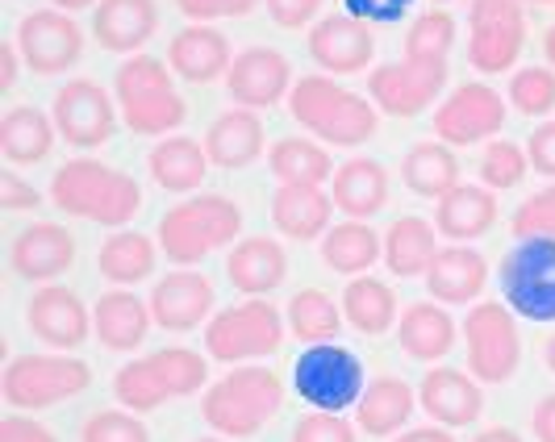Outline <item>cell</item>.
<instances>
[{"label":"cell","mask_w":555,"mask_h":442,"mask_svg":"<svg viewBox=\"0 0 555 442\" xmlns=\"http://www.w3.org/2000/svg\"><path fill=\"white\" fill-rule=\"evenodd\" d=\"M334 218V196L322 184H280V193L272 196V221L284 238H322L331 230Z\"/></svg>","instance_id":"cell-25"},{"label":"cell","mask_w":555,"mask_h":442,"mask_svg":"<svg viewBox=\"0 0 555 442\" xmlns=\"http://www.w3.org/2000/svg\"><path fill=\"white\" fill-rule=\"evenodd\" d=\"M509 230H514V238H555V184L543 188V193L527 196L514 209Z\"/></svg>","instance_id":"cell-46"},{"label":"cell","mask_w":555,"mask_h":442,"mask_svg":"<svg viewBox=\"0 0 555 442\" xmlns=\"http://www.w3.org/2000/svg\"><path fill=\"white\" fill-rule=\"evenodd\" d=\"M17 51L29 72L38 76H63L83 55V34L63 9H34L17 26Z\"/></svg>","instance_id":"cell-14"},{"label":"cell","mask_w":555,"mask_h":442,"mask_svg":"<svg viewBox=\"0 0 555 442\" xmlns=\"http://www.w3.org/2000/svg\"><path fill=\"white\" fill-rule=\"evenodd\" d=\"M343 317H347V326L376 338V334H385L397 322V297H392V288L385 280L351 276L347 292H343Z\"/></svg>","instance_id":"cell-39"},{"label":"cell","mask_w":555,"mask_h":442,"mask_svg":"<svg viewBox=\"0 0 555 442\" xmlns=\"http://www.w3.org/2000/svg\"><path fill=\"white\" fill-rule=\"evenodd\" d=\"M397 342H401V351L417 363L443 360L447 351L455 347V317L447 313L443 304L417 301L401 313V322H397Z\"/></svg>","instance_id":"cell-31"},{"label":"cell","mask_w":555,"mask_h":442,"mask_svg":"<svg viewBox=\"0 0 555 442\" xmlns=\"http://www.w3.org/2000/svg\"><path fill=\"white\" fill-rule=\"evenodd\" d=\"M51 200L72 218L101 221V225H126L139 213L142 188L134 184V176L117 171L109 164L96 159H67L51 180Z\"/></svg>","instance_id":"cell-3"},{"label":"cell","mask_w":555,"mask_h":442,"mask_svg":"<svg viewBox=\"0 0 555 442\" xmlns=\"http://www.w3.org/2000/svg\"><path fill=\"white\" fill-rule=\"evenodd\" d=\"M268 164H272V176L280 184H326L334 176L326 146L309 139H280L268 155Z\"/></svg>","instance_id":"cell-41"},{"label":"cell","mask_w":555,"mask_h":442,"mask_svg":"<svg viewBox=\"0 0 555 442\" xmlns=\"http://www.w3.org/2000/svg\"><path fill=\"white\" fill-rule=\"evenodd\" d=\"M284 401V385L272 367L243 363L234 372H225L218 385L205 392V421L214 426V434L222 439H250L263 430V421L276 414Z\"/></svg>","instance_id":"cell-6"},{"label":"cell","mask_w":555,"mask_h":442,"mask_svg":"<svg viewBox=\"0 0 555 442\" xmlns=\"http://www.w3.org/2000/svg\"><path fill=\"white\" fill-rule=\"evenodd\" d=\"M485 280H489L485 255L468 243H455V247H443L435 255V263L426 272V288L443 304H473L485 292Z\"/></svg>","instance_id":"cell-26"},{"label":"cell","mask_w":555,"mask_h":442,"mask_svg":"<svg viewBox=\"0 0 555 442\" xmlns=\"http://www.w3.org/2000/svg\"><path fill=\"white\" fill-rule=\"evenodd\" d=\"M293 63L272 47H247L225 72V92L238 109H272L293 92Z\"/></svg>","instance_id":"cell-17"},{"label":"cell","mask_w":555,"mask_h":442,"mask_svg":"<svg viewBox=\"0 0 555 442\" xmlns=\"http://www.w3.org/2000/svg\"><path fill=\"white\" fill-rule=\"evenodd\" d=\"M356 414H360L363 434L389 439V434H397V430L410 421V414H414V388L405 385V380H397V376H376L372 385L363 388Z\"/></svg>","instance_id":"cell-35"},{"label":"cell","mask_w":555,"mask_h":442,"mask_svg":"<svg viewBox=\"0 0 555 442\" xmlns=\"http://www.w3.org/2000/svg\"><path fill=\"white\" fill-rule=\"evenodd\" d=\"M543 55H547V63L555 67V26L547 29V38H543Z\"/></svg>","instance_id":"cell-59"},{"label":"cell","mask_w":555,"mask_h":442,"mask_svg":"<svg viewBox=\"0 0 555 442\" xmlns=\"http://www.w3.org/2000/svg\"><path fill=\"white\" fill-rule=\"evenodd\" d=\"M288 109L313 139L331 146H363L380 130L376 101L334 83V76H301L288 92Z\"/></svg>","instance_id":"cell-2"},{"label":"cell","mask_w":555,"mask_h":442,"mask_svg":"<svg viewBox=\"0 0 555 442\" xmlns=\"http://www.w3.org/2000/svg\"><path fill=\"white\" fill-rule=\"evenodd\" d=\"M501 301L527 322H555V238H518L501 259Z\"/></svg>","instance_id":"cell-9"},{"label":"cell","mask_w":555,"mask_h":442,"mask_svg":"<svg viewBox=\"0 0 555 442\" xmlns=\"http://www.w3.org/2000/svg\"><path fill=\"white\" fill-rule=\"evenodd\" d=\"M167 63L180 80L189 83H209L230 72V38L214 26H189L171 38V51H167Z\"/></svg>","instance_id":"cell-24"},{"label":"cell","mask_w":555,"mask_h":442,"mask_svg":"<svg viewBox=\"0 0 555 442\" xmlns=\"http://www.w3.org/2000/svg\"><path fill=\"white\" fill-rule=\"evenodd\" d=\"M527 42V13L522 0H473L468 13V58L476 72L498 76L509 72Z\"/></svg>","instance_id":"cell-13"},{"label":"cell","mask_w":555,"mask_h":442,"mask_svg":"<svg viewBox=\"0 0 555 442\" xmlns=\"http://www.w3.org/2000/svg\"><path fill=\"white\" fill-rule=\"evenodd\" d=\"M455 47V17L451 13H422L405 29V58L380 63L367 80V92L380 113L392 117H417L435 105L447 83V55Z\"/></svg>","instance_id":"cell-1"},{"label":"cell","mask_w":555,"mask_h":442,"mask_svg":"<svg viewBox=\"0 0 555 442\" xmlns=\"http://www.w3.org/2000/svg\"><path fill=\"white\" fill-rule=\"evenodd\" d=\"M505 121V101L489 83H464L435 109V134L447 146H473L493 142V134Z\"/></svg>","instance_id":"cell-16"},{"label":"cell","mask_w":555,"mask_h":442,"mask_svg":"<svg viewBox=\"0 0 555 442\" xmlns=\"http://www.w3.org/2000/svg\"><path fill=\"white\" fill-rule=\"evenodd\" d=\"M55 117H47L34 105H17L0 117V155L13 167L42 164L55 146Z\"/></svg>","instance_id":"cell-33"},{"label":"cell","mask_w":555,"mask_h":442,"mask_svg":"<svg viewBox=\"0 0 555 442\" xmlns=\"http://www.w3.org/2000/svg\"><path fill=\"white\" fill-rule=\"evenodd\" d=\"M473 442H522V439H518V430H509V426H489V430H480Z\"/></svg>","instance_id":"cell-57"},{"label":"cell","mask_w":555,"mask_h":442,"mask_svg":"<svg viewBox=\"0 0 555 442\" xmlns=\"http://www.w3.org/2000/svg\"><path fill=\"white\" fill-rule=\"evenodd\" d=\"M414 0H343V13H351L363 26H392L401 17H410Z\"/></svg>","instance_id":"cell-48"},{"label":"cell","mask_w":555,"mask_h":442,"mask_svg":"<svg viewBox=\"0 0 555 442\" xmlns=\"http://www.w3.org/2000/svg\"><path fill=\"white\" fill-rule=\"evenodd\" d=\"M293 442H356V426L343 421V414H322V410H313L309 417L297 421Z\"/></svg>","instance_id":"cell-47"},{"label":"cell","mask_w":555,"mask_h":442,"mask_svg":"<svg viewBox=\"0 0 555 442\" xmlns=\"http://www.w3.org/2000/svg\"><path fill=\"white\" fill-rule=\"evenodd\" d=\"M401 180L414 196L443 200L460 184V159L451 155L447 142H414L405 164H401Z\"/></svg>","instance_id":"cell-36"},{"label":"cell","mask_w":555,"mask_h":442,"mask_svg":"<svg viewBox=\"0 0 555 442\" xmlns=\"http://www.w3.org/2000/svg\"><path fill=\"white\" fill-rule=\"evenodd\" d=\"M155 29H159V4L155 0H101L96 17H92L96 42L113 55L142 51Z\"/></svg>","instance_id":"cell-23"},{"label":"cell","mask_w":555,"mask_h":442,"mask_svg":"<svg viewBox=\"0 0 555 442\" xmlns=\"http://www.w3.org/2000/svg\"><path fill=\"white\" fill-rule=\"evenodd\" d=\"M26 317H29L34 338H42V342L55 347V351L80 347L83 338H88V330H92V313H88L80 297H76L72 288H63V284L38 288L26 304Z\"/></svg>","instance_id":"cell-20"},{"label":"cell","mask_w":555,"mask_h":442,"mask_svg":"<svg viewBox=\"0 0 555 442\" xmlns=\"http://www.w3.org/2000/svg\"><path fill=\"white\" fill-rule=\"evenodd\" d=\"M293 388L301 392L306 405L322 414H347L351 405H360L367 385H363V363L356 351L338 342H318L301 351V360L293 367Z\"/></svg>","instance_id":"cell-8"},{"label":"cell","mask_w":555,"mask_h":442,"mask_svg":"<svg viewBox=\"0 0 555 442\" xmlns=\"http://www.w3.org/2000/svg\"><path fill=\"white\" fill-rule=\"evenodd\" d=\"M176 4H180V13L189 22L205 26V22H218V17H243L259 0H176Z\"/></svg>","instance_id":"cell-49"},{"label":"cell","mask_w":555,"mask_h":442,"mask_svg":"<svg viewBox=\"0 0 555 442\" xmlns=\"http://www.w3.org/2000/svg\"><path fill=\"white\" fill-rule=\"evenodd\" d=\"M522 4H555V0H522Z\"/></svg>","instance_id":"cell-61"},{"label":"cell","mask_w":555,"mask_h":442,"mask_svg":"<svg viewBox=\"0 0 555 442\" xmlns=\"http://www.w3.org/2000/svg\"><path fill=\"white\" fill-rule=\"evenodd\" d=\"M155 243L139 234V230H117L109 243L101 247L96 255V268H101V276L109 280V284H139L155 272Z\"/></svg>","instance_id":"cell-40"},{"label":"cell","mask_w":555,"mask_h":442,"mask_svg":"<svg viewBox=\"0 0 555 442\" xmlns=\"http://www.w3.org/2000/svg\"><path fill=\"white\" fill-rule=\"evenodd\" d=\"M55 9H63V13H80V9H88V4H96V0H51Z\"/></svg>","instance_id":"cell-58"},{"label":"cell","mask_w":555,"mask_h":442,"mask_svg":"<svg viewBox=\"0 0 555 442\" xmlns=\"http://www.w3.org/2000/svg\"><path fill=\"white\" fill-rule=\"evenodd\" d=\"M205 151H209V164L225 167V171H238L250 167L263 155V121L255 109H225L209 134H205Z\"/></svg>","instance_id":"cell-29"},{"label":"cell","mask_w":555,"mask_h":442,"mask_svg":"<svg viewBox=\"0 0 555 442\" xmlns=\"http://www.w3.org/2000/svg\"><path fill=\"white\" fill-rule=\"evenodd\" d=\"M334 209H343L351 221L376 218L389 200V171L376 164V159H347V164L334 171Z\"/></svg>","instance_id":"cell-27"},{"label":"cell","mask_w":555,"mask_h":442,"mask_svg":"<svg viewBox=\"0 0 555 442\" xmlns=\"http://www.w3.org/2000/svg\"><path fill=\"white\" fill-rule=\"evenodd\" d=\"M17 58H22V51L13 42H0V92H13V83H17Z\"/></svg>","instance_id":"cell-55"},{"label":"cell","mask_w":555,"mask_h":442,"mask_svg":"<svg viewBox=\"0 0 555 442\" xmlns=\"http://www.w3.org/2000/svg\"><path fill=\"white\" fill-rule=\"evenodd\" d=\"M547 367H552V372H555V334H552V338H547Z\"/></svg>","instance_id":"cell-60"},{"label":"cell","mask_w":555,"mask_h":442,"mask_svg":"<svg viewBox=\"0 0 555 442\" xmlns=\"http://www.w3.org/2000/svg\"><path fill=\"white\" fill-rule=\"evenodd\" d=\"M392 442H455L447 426H417V430H401Z\"/></svg>","instance_id":"cell-56"},{"label":"cell","mask_w":555,"mask_h":442,"mask_svg":"<svg viewBox=\"0 0 555 442\" xmlns=\"http://www.w3.org/2000/svg\"><path fill=\"white\" fill-rule=\"evenodd\" d=\"M92 385V367L72 355H17L0 376V392L13 410H47L80 396Z\"/></svg>","instance_id":"cell-11"},{"label":"cell","mask_w":555,"mask_h":442,"mask_svg":"<svg viewBox=\"0 0 555 442\" xmlns=\"http://www.w3.org/2000/svg\"><path fill=\"white\" fill-rule=\"evenodd\" d=\"M530 426H534V439H539V442H555V392H552V396H543V401L534 405Z\"/></svg>","instance_id":"cell-54"},{"label":"cell","mask_w":555,"mask_h":442,"mask_svg":"<svg viewBox=\"0 0 555 442\" xmlns=\"http://www.w3.org/2000/svg\"><path fill=\"white\" fill-rule=\"evenodd\" d=\"M527 155H530V167H534L539 176L555 180V121L534 126V134H530V142H527Z\"/></svg>","instance_id":"cell-51"},{"label":"cell","mask_w":555,"mask_h":442,"mask_svg":"<svg viewBox=\"0 0 555 442\" xmlns=\"http://www.w3.org/2000/svg\"><path fill=\"white\" fill-rule=\"evenodd\" d=\"M417 401H422V410L430 414V421H439L447 430L468 426V421H476L480 410H485L480 380L468 376V372H455V367H435V372H426L422 385H417Z\"/></svg>","instance_id":"cell-22"},{"label":"cell","mask_w":555,"mask_h":442,"mask_svg":"<svg viewBox=\"0 0 555 442\" xmlns=\"http://www.w3.org/2000/svg\"><path fill=\"white\" fill-rule=\"evenodd\" d=\"M113 101H117L121 121L134 134H146V139H167L189 117L184 96L176 92L167 67L155 55H130L117 67V76H113Z\"/></svg>","instance_id":"cell-4"},{"label":"cell","mask_w":555,"mask_h":442,"mask_svg":"<svg viewBox=\"0 0 555 442\" xmlns=\"http://www.w3.org/2000/svg\"><path fill=\"white\" fill-rule=\"evenodd\" d=\"M530 171V155L518 146V142L493 139L480 155V184L493 188V193H505V188H518Z\"/></svg>","instance_id":"cell-43"},{"label":"cell","mask_w":555,"mask_h":442,"mask_svg":"<svg viewBox=\"0 0 555 442\" xmlns=\"http://www.w3.org/2000/svg\"><path fill=\"white\" fill-rule=\"evenodd\" d=\"M514 309L505 301H476L464 317V342H468V367L480 385H505L518 360H522V338L514 326Z\"/></svg>","instance_id":"cell-12"},{"label":"cell","mask_w":555,"mask_h":442,"mask_svg":"<svg viewBox=\"0 0 555 442\" xmlns=\"http://www.w3.org/2000/svg\"><path fill=\"white\" fill-rule=\"evenodd\" d=\"M498 221V193L493 188H476V184H455L439 200L435 230L451 243H473L480 234H489Z\"/></svg>","instance_id":"cell-28"},{"label":"cell","mask_w":555,"mask_h":442,"mask_svg":"<svg viewBox=\"0 0 555 442\" xmlns=\"http://www.w3.org/2000/svg\"><path fill=\"white\" fill-rule=\"evenodd\" d=\"M0 442H59L42 421H29V417H4L0 421Z\"/></svg>","instance_id":"cell-53"},{"label":"cell","mask_w":555,"mask_h":442,"mask_svg":"<svg viewBox=\"0 0 555 442\" xmlns=\"http://www.w3.org/2000/svg\"><path fill=\"white\" fill-rule=\"evenodd\" d=\"M155 184L167 193H196L205 184V171H209V151L193 139H159L146 155Z\"/></svg>","instance_id":"cell-34"},{"label":"cell","mask_w":555,"mask_h":442,"mask_svg":"<svg viewBox=\"0 0 555 442\" xmlns=\"http://www.w3.org/2000/svg\"><path fill=\"white\" fill-rule=\"evenodd\" d=\"M80 442H151L134 410H101L83 421Z\"/></svg>","instance_id":"cell-45"},{"label":"cell","mask_w":555,"mask_h":442,"mask_svg":"<svg viewBox=\"0 0 555 442\" xmlns=\"http://www.w3.org/2000/svg\"><path fill=\"white\" fill-rule=\"evenodd\" d=\"M430 4H451V0H430Z\"/></svg>","instance_id":"cell-63"},{"label":"cell","mask_w":555,"mask_h":442,"mask_svg":"<svg viewBox=\"0 0 555 442\" xmlns=\"http://www.w3.org/2000/svg\"><path fill=\"white\" fill-rule=\"evenodd\" d=\"M209 376L205 360L189 351V347H171V351H155V355H142L130 360L117 376H113V396L121 410H134V414H151L159 410L164 401L176 396H193L201 392Z\"/></svg>","instance_id":"cell-7"},{"label":"cell","mask_w":555,"mask_h":442,"mask_svg":"<svg viewBox=\"0 0 555 442\" xmlns=\"http://www.w3.org/2000/svg\"><path fill=\"white\" fill-rule=\"evenodd\" d=\"M151 304H142L134 292L113 288L92 304V330L109 351H134L151 330Z\"/></svg>","instance_id":"cell-32"},{"label":"cell","mask_w":555,"mask_h":442,"mask_svg":"<svg viewBox=\"0 0 555 442\" xmlns=\"http://www.w3.org/2000/svg\"><path fill=\"white\" fill-rule=\"evenodd\" d=\"M214 313V284L201 272H171L151 288V317L164 330H196Z\"/></svg>","instance_id":"cell-21"},{"label":"cell","mask_w":555,"mask_h":442,"mask_svg":"<svg viewBox=\"0 0 555 442\" xmlns=\"http://www.w3.org/2000/svg\"><path fill=\"white\" fill-rule=\"evenodd\" d=\"M509 105L527 117H547L555 109V67H522L509 80Z\"/></svg>","instance_id":"cell-44"},{"label":"cell","mask_w":555,"mask_h":442,"mask_svg":"<svg viewBox=\"0 0 555 442\" xmlns=\"http://www.w3.org/2000/svg\"><path fill=\"white\" fill-rule=\"evenodd\" d=\"M435 255H439V247H435V230H430L426 218H401L389 225V234H385V263H389L392 276H426Z\"/></svg>","instance_id":"cell-38"},{"label":"cell","mask_w":555,"mask_h":442,"mask_svg":"<svg viewBox=\"0 0 555 442\" xmlns=\"http://www.w3.org/2000/svg\"><path fill=\"white\" fill-rule=\"evenodd\" d=\"M42 205V193L26 184L13 167H4L0 171V209H9V213H22V209H38Z\"/></svg>","instance_id":"cell-50"},{"label":"cell","mask_w":555,"mask_h":442,"mask_svg":"<svg viewBox=\"0 0 555 442\" xmlns=\"http://www.w3.org/2000/svg\"><path fill=\"white\" fill-rule=\"evenodd\" d=\"M196 442H225V439H222V434H218V439H196Z\"/></svg>","instance_id":"cell-62"},{"label":"cell","mask_w":555,"mask_h":442,"mask_svg":"<svg viewBox=\"0 0 555 442\" xmlns=\"http://www.w3.org/2000/svg\"><path fill=\"white\" fill-rule=\"evenodd\" d=\"M288 330L297 334L306 347L318 342H334L343 330V309L322 292V288H301L288 301Z\"/></svg>","instance_id":"cell-42"},{"label":"cell","mask_w":555,"mask_h":442,"mask_svg":"<svg viewBox=\"0 0 555 442\" xmlns=\"http://www.w3.org/2000/svg\"><path fill=\"white\" fill-rule=\"evenodd\" d=\"M309 55L331 76H356L376 55V38L351 13H331L309 29Z\"/></svg>","instance_id":"cell-18"},{"label":"cell","mask_w":555,"mask_h":442,"mask_svg":"<svg viewBox=\"0 0 555 442\" xmlns=\"http://www.w3.org/2000/svg\"><path fill=\"white\" fill-rule=\"evenodd\" d=\"M243 230V209L222 193H201L167 209L159 221V250L171 263L193 268L209 250H222L238 238Z\"/></svg>","instance_id":"cell-5"},{"label":"cell","mask_w":555,"mask_h":442,"mask_svg":"<svg viewBox=\"0 0 555 442\" xmlns=\"http://www.w3.org/2000/svg\"><path fill=\"white\" fill-rule=\"evenodd\" d=\"M318 9H322V0H268L272 22L284 29H297V26H306V22H313Z\"/></svg>","instance_id":"cell-52"},{"label":"cell","mask_w":555,"mask_h":442,"mask_svg":"<svg viewBox=\"0 0 555 442\" xmlns=\"http://www.w3.org/2000/svg\"><path fill=\"white\" fill-rule=\"evenodd\" d=\"M284 272H288V259H284V247L272 238H243L225 259V276L247 297H268L272 288L284 284Z\"/></svg>","instance_id":"cell-30"},{"label":"cell","mask_w":555,"mask_h":442,"mask_svg":"<svg viewBox=\"0 0 555 442\" xmlns=\"http://www.w3.org/2000/svg\"><path fill=\"white\" fill-rule=\"evenodd\" d=\"M51 117H55V130L72 146L92 151V146L113 139L121 113H117V101L96 80H72L55 92Z\"/></svg>","instance_id":"cell-15"},{"label":"cell","mask_w":555,"mask_h":442,"mask_svg":"<svg viewBox=\"0 0 555 442\" xmlns=\"http://www.w3.org/2000/svg\"><path fill=\"white\" fill-rule=\"evenodd\" d=\"M9 263L29 284H55L76 263V238L55 221H34L13 238Z\"/></svg>","instance_id":"cell-19"},{"label":"cell","mask_w":555,"mask_h":442,"mask_svg":"<svg viewBox=\"0 0 555 442\" xmlns=\"http://www.w3.org/2000/svg\"><path fill=\"white\" fill-rule=\"evenodd\" d=\"M376 259H385V243L367 221H343L322 234V263L338 276H363Z\"/></svg>","instance_id":"cell-37"},{"label":"cell","mask_w":555,"mask_h":442,"mask_svg":"<svg viewBox=\"0 0 555 442\" xmlns=\"http://www.w3.org/2000/svg\"><path fill=\"white\" fill-rule=\"evenodd\" d=\"M284 322L280 309L263 297H247L243 304L222 309L209 326H205V347L218 363H250L272 355L284 338Z\"/></svg>","instance_id":"cell-10"}]
</instances>
